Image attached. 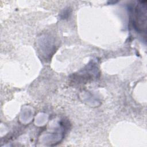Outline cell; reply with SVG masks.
Listing matches in <instances>:
<instances>
[{
    "label": "cell",
    "instance_id": "1",
    "mask_svg": "<svg viewBox=\"0 0 147 147\" xmlns=\"http://www.w3.org/2000/svg\"><path fill=\"white\" fill-rule=\"evenodd\" d=\"M141 2L136 7L133 17L134 28L138 32L145 30L146 23V5L143 2Z\"/></svg>",
    "mask_w": 147,
    "mask_h": 147
}]
</instances>
